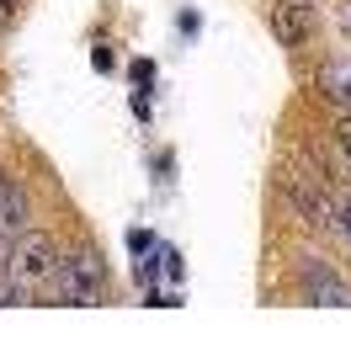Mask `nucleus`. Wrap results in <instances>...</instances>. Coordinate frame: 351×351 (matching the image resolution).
I'll return each instance as SVG.
<instances>
[{
    "instance_id": "obj_1",
    "label": "nucleus",
    "mask_w": 351,
    "mask_h": 351,
    "mask_svg": "<svg viewBox=\"0 0 351 351\" xmlns=\"http://www.w3.org/2000/svg\"><path fill=\"white\" fill-rule=\"evenodd\" d=\"M59 261V250L43 229H22L16 240L5 245V261H0V304H22L38 287L48 282V271Z\"/></svg>"
},
{
    "instance_id": "obj_2",
    "label": "nucleus",
    "mask_w": 351,
    "mask_h": 351,
    "mask_svg": "<svg viewBox=\"0 0 351 351\" xmlns=\"http://www.w3.org/2000/svg\"><path fill=\"white\" fill-rule=\"evenodd\" d=\"M48 287H53L59 304H75V308L101 304V293H107V261H101L96 250H69V256L53 261Z\"/></svg>"
},
{
    "instance_id": "obj_3",
    "label": "nucleus",
    "mask_w": 351,
    "mask_h": 351,
    "mask_svg": "<svg viewBox=\"0 0 351 351\" xmlns=\"http://www.w3.org/2000/svg\"><path fill=\"white\" fill-rule=\"evenodd\" d=\"M314 27H319L314 0H277L271 5V32L282 38V48H304L314 38Z\"/></svg>"
},
{
    "instance_id": "obj_4",
    "label": "nucleus",
    "mask_w": 351,
    "mask_h": 351,
    "mask_svg": "<svg viewBox=\"0 0 351 351\" xmlns=\"http://www.w3.org/2000/svg\"><path fill=\"white\" fill-rule=\"evenodd\" d=\"M298 282H304V298L308 304H330V308H351V287L330 271L325 261H314L308 256L304 266H298Z\"/></svg>"
},
{
    "instance_id": "obj_5",
    "label": "nucleus",
    "mask_w": 351,
    "mask_h": 351,
    "mask_svg": "<svg viewBox=\"0 0 351 351\" xmlns=\"http://www.w3.org/2000/svg\"><path fill=\"white\" fill-rule=\"evenodd\" d=\"M22 229H27V197L11 176H0V250L16 240Z\"/></svg>"
},
{
    "instance_id": "obj_6",
    "label": "nucleus",
    "mask_w": 351,
    "mask_h": 351,
    "mask_svg": "<svg viewBox=\"0 0 351 351\" xmlns=\"http://www.w3.org/2000/svg\"><path fill=\"white\" fill-rule=\"evenodd\" d=\"M319 90H325L330 101L351 107V59H330V64L319 69Z\"/></svg>"
},
{
    "instance_id": "obj_7",
    "label": "nucleus",
    "mask_w": 351,
    "mask_h": 351,
    "mask_svg": "<svg viewBox=\"0 0 351 351\" xmlns=\"http://www.w3.org/2000/svg\"><path fill=\"white\" fill-rule=\"evenodd\" d=\"M149 75H154V64H149V59H138V64H133V86H149Z\"/></svg>"
},
{
    "instance_id": "obj_8",
    "label": "nucleus",
    "mask_w": 351,
    "mask_h": 351,
    "mask_svg": "<svg viewBox=\"0 0 351 351\" xmlns=\"http://www.w3.org/2000/svg\"><path fill=\"white\" fill-rule=\"evenodd\" d=\"M16 5H22V0H0V27H5L11 16H16Z\"/></svg>"
},
{
    "instance_id": "obj_9",
    "label": "nucleus",
    "mask_w": 351,
    "mask_h": 351,
    "mask_svg": "<svg viewBox=\"0 0 351 351\" xmlns=\"http://www.w3.org/2000/svg\"><path fill=\"white\" fill-rule=\"evenodd\" d=\"M341 149H346V160H351V117L341 123Z\"/></svg>"
},
{
    "instance_id": "obj_10",
    "label": "nucleus",
    "mask_w": 351,
    "mask_h": 351,
    "mask_svg": "<svg viewBox=\"0 0 351 351\" xmlns=\"http://www.w3.org/2000/svg\"><path fill=\"white\" fill-rule=\"evenodd\" d=\"M341 27H346V38H351V0L341 5Z\"/></svg>"
},
{
    "instance_id": "obj_11",
    "label": "nucleus",
    "mask_w": 351,
    "mask_h": 351,
    "mask_svg": "<svg viewBox=\"0 0 351 351\" xmlns=\"http://www.w3.org/2000/svg\"><path fill=\"white\" fill-rule=\"evenodd\" d=\"M341 229L351 234V197H346V208H341Z\"/></svg>"
}]
</instances>
